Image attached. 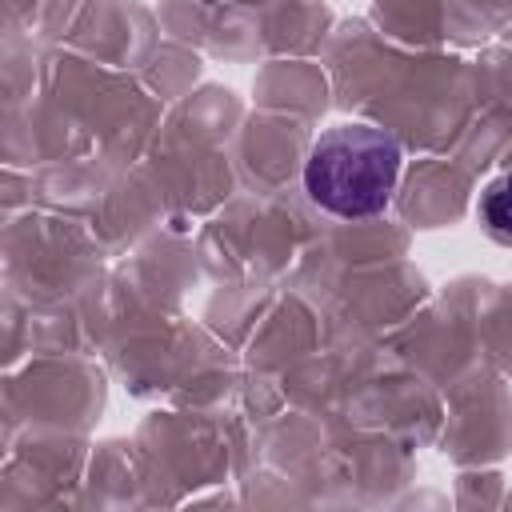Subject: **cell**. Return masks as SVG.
I'll list each match as a JSON object with an SVG mask.
<instances>
[{
	"mask_svg": "<svg viewBox=\"0 0 512 512\" xmlns=\"http://www.w3.org/2000/svg\"><path fill=\"white\" fill-rule=\"evenodd\" d=\"M476 216H480L484 232H488L496 244L512 248V172L496 176V180L480 192V200H476Z\"/></svg>",
	"mask_w": 512,
	"mask_h": 512,
	"instance_id": "2",
	"label": "cell"
},
{
	"mask_svg": "<svg viewBox=\"0 0 512 512\" xmlns=\"http://www.w3.org/2000/svg\"><path fill=\"white\" fill-rule=\"evenodd\" d=\"M400 180V140L372 124L328 128L304 164L308 196L344 220L376 216L388 208Z\"/></svg>",
	"mask_w": 512,
	"mask_h": 512,
	"instance_id": "1",
	"label": "cell"
}]
</instances>
